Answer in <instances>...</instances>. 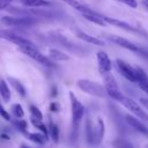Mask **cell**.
I'll use <instances>...</instances> for the list:
<instances>
[{"label": "cell", "instance_id": "cell-1", "mask_svg": "<svg viewBox=\"0 0 148 148\" xmlns=\"http://www.w3.org/2000/svg\"><path fill=\"white\" fill-rule=\"evenodd\" d=\"M69 99H71V106H72V132H71V140L74 142L77 138V130L80 126V121L84 113V106L83 104L76 98V96L73 94V91H69Z\"/></svg>", "mask_w": 148, "mask_h": 148}, {"label": "cell", "instance_id": "cell-2", "mask_svg": "<svg viewBox=\"0 0 148 148\" xmlns=\"http://www.w3.org/2000/svg\"><path fill=\"white\" fill-rule=\"evenodd\" d=\"M76 84L83 92H86L88 95H91L95 97H105L106 96V90H105L104 86H102L95 81H91L88 79H79L76 81Z\"/></svg>", "mask_w": 148, "mask_h": 148}, {"label": "cell", "instance_id": "cell-3", "mask_svg": "<svg viewBox=\"0 0 148 148\" xmlns=\"http://www.w3.org/2000/svg\"><path fill=\"white\" fill-rule=\"evenodd\" d=\"M103 80H104V88L106 90V95L110 96L113 101L119 102L121 99V97L124 96L117 84V81L114 79V76L112 75L111 72H108L105 74H103Z\"/></svg>", "mask_w": 148, "mask_h": 148}, {"label": "cell", "instance_id": "cell-4", "mask_svg": "<svg viewBox=\"0 0 148 148\" xmlns=\"http://www.w3.org/2000/svg\"><path fill=\"white\" fill-rule=\"evenodd\" d=\"M18 49H20L21 52H23L24 54H27L29 58L36 60V61L39 62L40 65H44V66H46V67H53V66H54L53 61H52L49 57L44 56V54L37 49L36 45H32V46H20Z\"/></svg>", "mask_w": 148, "mask_h": 148}, {"label": "cell", "instance_id": "cell-5", "mask_svg": "<svg viewBox=\"0 0 148 148\" xmlns=\"http://www.w3.org/2000/svg\"><path fill=\"white\" fill-rule=\"evenodd\" d=\"M1 23L8 27H29L36 23V20L30 16H10L6 15L0 18Z\"/></svg>", "mask_w": 148, "mask_h": 148}, {"label": "cell", "instance_id": "cell-6", "mask_svg": "<svg viewBox=\"0 0 148 148\" xmlns=\"http://www.w3.org/2000/svg\"><path fill=\"white\" fill-rule=\"evenodd\" d=\"M119 103H121L128 111H131L135 117H138L141 120H148V114L146 113V111L140 106V104L138 102H135L134 99L127 97V96H123L121 99L119 101Z\"/></svg>", "mask_w": 148, "mask_h": 148}, {"label": "cell", "instance_id": "cell-7", "mask_svg": "<svg viewBox=\"0 0 148 148\" xmlns=\"http://www.w3.org/2000/svg\"><path fill=\"white\" fill-rule=\"evenodd\" d=\"M0 38L6 39V40L17 45L18 47L20 46H32V45H35L31 40L24 38L23 36H20L17 34H15L14 31H10V30H0Z\"/></svg>", "mask_w": 148, "mask_h": 148}, {"label": "cell", "instance_id": "cell-8", "mask_svg": "<svg viewBox=\"0 0 148 148\" xmlns=\"http://www.w3.org/2000/svg\"><path fill=\"white\" fill-rule=\"evenodd\" d=\"M116 67L126 80H128L132 83H136V73L134 66H131L121 59H116Z\"/></svg>", "mask_w": 148, "mask_h": 148}, {"label": "cell", "instance_id": "cell-9", "mask_svg": "<svg viewBox=\"0 0 148 148\" xmlns=\"http://www.w3.org/2000/svg\"><path fill=\"white\" fill-rule=\"evenodd\" d=\"M106 38H108L110 42H112L113 44H117L118 46L124 47V49H126V50H128V51L136 52V53H143V51H142L138 45H135L134 43H132L131 40H128V39H126V38H124V37L116 36V35H108Z\"/></svg>", "mask_w": 148, "mask_h": 148}, {"label": "cell", "instance_id": "cell-10", "mask_svg": "<svg viewBox=\"0 0 148 148\" xmlns=\"http://www.w3.org/2000/svg\"><path fill=\"white\" fill-rule=\"evenodd\" d=\"M102 18L106 22V24H111V25H114V27H118L123 30H126V31H130V32H139V34H143L141 32L138 28L131 25L130 23L125 22V21H121V20H118V18H113V17H110V16H105V15H101ZM146 35V34H145Z\"/></svg>", "mask_w": 148, "mask_h": 148}, {"label": "cell", "instance_id": "cell-11", "mask_svg": "<svg viewBox=\"0 0 148 148\" xmlns=\"http://www.w3.org/2000/svg\"><path fill=\"white\" fill-rule=\"evenodd\" d=\"M96 57H97V64H98V72H99V74L103 75V74H105L108 72H111L112 62H111L108 53L104 52V51H98Z\"/></svg>", "mask_w": 148, "mask_h": 148}, {"label": "cell", "instance_id": "cell-12", "mask_svg": "<svg viewBox=\"0 0 148 148\" xmlns=\"http://www.w3.org/2000/svg\"><path fill=\"white\" fill-rule=\"evenodd\" d=\"M125 121L132 127L134 128L135 131H138L139 133L148 136V127L141 121V119H139L138 117L135 116H132V114H125Z\"/></svg>", "mask_w": 148, "mask_h": 148}, {"label": "cell", "instance_id": "cell-13", "mask_svg": "<svg viewBox=\"0 0 148 148\" xmlns=\"http://www.w3.org/2000/svg\"><path fill=\"white\" fill-rule=\"evenodd\" d=\"M75 35H76V37H79L80 39H82L83 42H87L89 44L98 45V46H104L105 45V42L104 40H102V39H99L97 37H94L91 35H88L87 32H84V31H82L80 29H76L75 30Z\"/></svg>", "mask_w": 148, "mask_h": 148}, {"label": "cell", "instance_id": "cell-14", "mask_svg": "<svg viewBox=\"0 0 148 148\" xmlns=\"http://www.w3.org/2000/svg\"><path fill=\"white\" fill-rule=\"evenodd\" d=\"M81 14H82V16H83L86 20H88L89 22H91V23H94V24H97V25H99V27H105V25H106V22L102 18L101 14H98V13H96V12H94V10L84 12V13H81Z\"/></svg>", "mask_w": 148, "mask_h": 148}, {"label": "cell", "instance_id": "cell-15", "mask_svg": "<svg viewBox=\"0 0 148 148\" xmlns=\"http://www.w3.org/2000/svg\"><path fill=\"white\" fill-rule=\"evenodd\" d=\"M18 2L22 6L29 8H44V7H50L52 5L47 0H18Z\"/></svg>", "mask_w": 148, "mask_h": 148}, {"label": "cell", "instance_id": "cell-16", "mask_svg": "<svg viewBox=\"0 0 148 148\" xmlns=\"http://www.w3.org/2000/svg\"><path fill=\"white\" fill-rule=\"evenodd\" d=\"M86 141L89 145H95V127L89 117L86 119Z\"/></svg>", "mask_w": 148, "mask_h": 148}, {"label": "cell", "instance_id": "cell-17", "mask_svg": "<svg viewBox=\"0 0 148 148\" xmlns=\"http://www.w3.org/2000/svg\"><path fill=\"white\" fill-rule=\"evenodd\" d=\"M105 134V126L102 118L97 119V126L95 127V145H99Z\"/></svg>", "mask_w": 148, "mask_h": 148}, {"label": "cell", "instance_id": "cell-18", "mask_svg": "<svg viewBox=\"0 0 148 148\" xmlns=\"http://www.w3.org/2000/svg\"><path fill=\"white\" fill-rule=\"evenodd\" d=\"M49 58L52 61H67L69 60V56L64 53L60 50L57 49H50L49 50Z\"/></svg>", "mask_w": 148, "mask_h": 148}, {"label": "cell", "instance_id": "cell-19", "mask_svg": "<svg viewBox=\"0 0 148 148\" xmlns=\"http://www.w3.org/2000/svg\"><path fill=\"white\" fill-rule=\"evenodd\" d=\"M0 96L5 103H8L12 97L10 89L8 87V83L5 80H0Z\"/></svg>", "mask_w": 148, "mask_h": 148}, {"label": "cell", "instance_id": "cell-20", "mask_svg": "<svg viewBox=\"0 0 148 148\" xmlns=\"http://www.w3.org/2000/svg\"><path fill=\"white\" fill-rule=\"evenodd\" d=\"M25 136H27L30 141H32V142H35V143H37V145H44V143L49 140V138H47L46 135H44L42 132H37V133H28Z\"/></svg>", "mask_w": 148, "mask_h": 148}, {"label": "cell", "instance_id": "cell-21", "mask_svg": "<svg viewBox=\"0 0 148 148\" xmlns=\"http://www.w3.org/2000/svg\"><path fill=\"white\" fill-rule=\"evenodd\" d=\"M47 130H49V138H51L52 141L57 143V142L59 141V135H60V131H59L58 125L54 124L52 120H50Z\"/></svg>", "mask_w": 148, "mask_h": 148}, {"label": "cell", "instance_id": "cell-22", "mask_svg": "<svg viewBox=\"0 0 148 148\" xmlns=\"http://www.w3.org/2000/svg\"><path fill=\"white\" fill-rule=\"evenodd\" d=\"M7 80L10 82V84L13 86V88L16 90V92H17V94H18L21 97H24V96L27 95V91H25V88H24L23 83H21V82H20L17 79H14V77L9 76Z\"/></svg>", "mask_w": 148, "mask_h": 148}, {"label": "cell", "instance_id": "cell-23", "mask_svg": "<svg viewBox=\"0 0 148 148\" xmlns=\"http://www.w3.org/2000/svg\"><path fill=\"white\" fill-rule=\"evenodd\" d=\"M61 1L66 2L67 5H69L72 8L76 9V10H79L80 13H84V12H90V10H91L88 6H86L84 3L80 2L79 0H61Z\"/></svg>", "mask_w": 148, "mask_h": 148}, {"label": "cell", "instance_id": "cell-24", "mask_svg": "<svg viewBox=\"0 0 148 148\" xmlns=\"http://www.w3.org/2000/svg\"><path fill=\"white\" fill-rule=\"evenodd\" d=\"M134 67H135V73H136V84L147 83L148 82V76H147L146 72L139 66H134Z\"/></svg>", "mask_w": 148, "mask_h": 148}, {"label": "cell", "instance_id": "cell-25", "mask_svg": "<svg viewBox=\"0 0 148 148\" xmlns=\"http://www.w3.org/2000/svg\"><path fill=\"white\" fill-rule=\"evenodd\" d=\"M112 147L113 148H134V146L130 141L125 139H120V138L112 141Z\"/></svg>", "mask_w": 148, "mask_h": 148}, {"label": "cell", "instance_id": "cell-26", "mask_svg": "<svg viewBox=\"0 0 148 148\" xmlns=\"http://www.w3.org/2000/svg\"><path fill=\"white\" fill-rule=\"evenodd\" d=\"M13 124H14V126L18 130V132H21L22 134L27 135V134L29 133V132H28V123H27L25 120H23V119H17V120H14Z\"/></svg>", "mask_w": 148, "mask_h": 148}, {"label": "cell", "instance_id": "cell-27", "mask_svg": "<svg viewBox=\"0 0 148 148\" xmlns=\"http://www.w3.org/2000/svg\"><path fill=\"white\" fill-rule=\"evenodd\" d=\"M29 110H30V116H31L32 119L43 120V113H42V111H40L37 106H35V105H30Z\"/></svg>", "mask_w": 148, "mask_h": 148}, {"label": "cell", "instance_id": "cell-28", "mask_svg": "<svg viewBox=\"0 0 148 148\" xmlns=\"http://www.w3.org/2000/svg\"><path fill=\"white\" fill-rule=\"evenodd\" d=\"M12 113L14 114V117L16 118H22L24 116V111H23V108L20 105V104H14L12 106Z\"/></svg>", "mask_w": 148, "mask_h": 148}, {"label": "cell", "instance_id": "cell-29", "mask_svg": "<svg viewBox=\"0 0 148 148\" xmlns=\"http://www.w3.org/2000/svg\"><path fill=\"white\" fill-rule=\"evenodd\" d=\"M117 1H119V2H121L124 5H126V6H128L131 8H136L138 7L136 0H117Z\"/></svg>", "mask_w": 148, "mask_h": 148}, {"label": "cell", "instance_id": "cell-30", "mask_svg": "<svg viewBox=\"0 0 148 148\" xmlns=\"http://www.w3.org/2000/svg\"><path fill=\"white\" fill-rule=\"evenodd\" d=\"M0 117L2 118V119H5V120H7V121H9L10 120V116H9V113L3 109V106L0 104Z\"/></svg>", "mask_w": 148, "mask_h": 148}, {"label": "cell", "instance_id": "cell-31", "mask_svg": "<svg viewBox=\"0 0 148 148\" xmlns=\"http://www.w3.org/2000/svg\"><path fill=\"white\" fill-rule=\"evenodd\" d=\"M14 0H0V10H3L6 9Z\"/></svg>", "mask_w": 148, "mask_h": 148}, {"label": "cell", "instance_id": "cell-32", "mask_svg": "<svg viewBox=\"0 0 148 148\" xmlns=\"http://www.w3.org/2000/svg\"><path fill=\"white\" fill-rule=\"evenodd\" d=\"M59 104L58 103H56V102H52L51 104H50V110L51 111H53V112H58L59 111Z\"/></svg>", "mask_w": 148, "mask_h": 148}, {"label": "cell", "instance_id": "cell-33", "mask_svg": "<svg viewBox=\"0 0 148 148\" xmlns=\"http://www.w3.org/2000/svg\"><path fill=\"white\" fill-rule=\"evenodd\" d=\"M140 103H141V105L148 111V98H143V97H141V98H140Z\"/></svg>", "mask_w": 148, "mask_h": 148}, {"label": "cell", "instance_id": "cell-34", "mask_svg": "<svg viewBox=\"0 0 148 148\" xmlns=\"http://www.w3.org/2000/svg\"><path fill=\"white\" fill-rule=\"evenodd\" d=\"M138 86L140 87L141 90H143V91L148 95V82H147V83H140V84H138Z\"/></svg>", "mask_w": 148, "mask_h": 148}, {"label": "cell", "instance_id": "cell-35", "mask_svg": "<svg viewBox=\"0 0 148 148\" xmlns=\"http://www.w3.org/2000/svg\"><path fill=\"white\" fill-rule=\"evenodd\" d=\"M20 148H29V146H27V145H24V143H23V145H21V146H20Z\"/></svg>", "mask_w": 148, "mask_h": 148}, {"label": "cell", "instance_id": "cell-36", "mask_svg": "<svg viewBox=\"0 0 148 148\" xmlns=\"http://www.w3.org/2000/svg\"><path fill=\"white\" fill-rule=\"evenodd\" d=\"M145 148H148V143H147V145H146V147H145Z\"/></svg>", "mask_w": 148, "mask_h": 148}, {"label": "cell", "instance_id": "cell-37", "mask_svg": "<svg viewBox=\"0 0 148 148\" xmlns=\"http://www.w3.org/2000/svg\"><path fill=\"white\" fill-rule=\"evenodd\" d=\"M146 2H147V5H148V0H146Z\"/></svg>", "mask_w": 148, "mask_h": 148}]
</instances>
